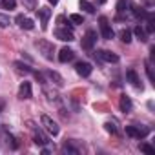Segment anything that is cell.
Listing matches in <instances>:
<instances>
[{
	"mask_svg": "<svg viewBox=\"0 0 155 155\" xmlns=\"http://www.w3.org/2000/svg\"><path fill=\"white\" fill-rule=\"evenodd\" d=\"M99 24H101V35H102V38L111 40V38H113V29H111V26H110V20H108L106 17H101V18H99Z\"/></svg>",
	"mask_w": 155,
	"mask_h": 155,
	"instance_id": "3",
	"label": "cell"
},
{
	"mask_svg": "<svg viewBox=\"0 0 155 155\" xmlns=\"http://www.w3.org/2000/svg\"><path fill=\"white\" fill-rule=\"evenodd\" d=\"M140 151L150 153V155H155V148H151L150 144H140Z\"/></svg>",
	"mask_w": 155,
	"mask_h": 155,
	"instance_id": "26",
	"label": "cell"
},
{
	"mask_svg": "<svg viewBox=\"0 0 155 155\" xmlns=\"http://www.w3.org/2000/svg\"><path fill=\"white\" fill-rule=\"evenodd\" d=\"M146 73H148V77H150V81L155 84V75H153V68H151L150 62H146Z\"/></svg>",
	"mask_w": 155,
	"mask_h": 155,
	"instance_id": "25",
	"label": "cell"
},
{
	"mask_svg": "<svg viewBox=\"0 0 155 155\" xmlns=\"http://www.w3.org/2000/svg\"><path fill=\"white\" fill-rule=\"evenodd\" d=\"M73 57H75V51L69 49V48H62L58 51V60L60 62H69V60H73Z\"/></svg>",
	"mask_w": 155,
	"mask_h": 155,
	"instance_id": "8",
	"label": "cell"
},
{
	"mask_svg": "<svg viewBox=\"0 0 155 155\" xmlns=\"http://www.w3.org/2000/svg\"><path fill=\"white\" fill-rule=\"evenodd\" d=\"M8 26H9V17L0 13V28H8Z\"/></svg>",
	"mask_w": 155,
	"mask_h": 155,
	"instance_id": "28",
	"label": "cell"
},
{
	"mask_svg": "<svg viewBox=\"0 0 155 155\" xmlns=\"http://www.w3.org/2000/svg\"><path fill=\"white\" fill-rule=\"evenodd\" d=\"M75 71L79 73L81 77H90L91 71H93V68H91L90 62H77V64H75Z\"/></svg>",
	"mask_w": 155,
	"mask_h": 155,
	"instance_id": "7",
	"label": "cell"
},
{
	"mask_svg": "<svg viewBox=\"0 0 155 155\" xmlns=\"http://www.w3.org/2000/svg\"><path fill=\"white\" fill-rule=\"evenodd\" d=\"M126 8H128V0H119L117 2V13L119 15H122L126 11Z\"/></svg>",
	"mask_w": 155,
	"mask_h": 155,
	"instance_id": "23",
	"label": "cell"
},
{
	"mask_svg": "<svg viewBox=\"0 0 155 155\" xmlns=\"http://www.w3.org/2000/svg\"><path fill=\"white\" fill-rule=\"evenodd\" d=\"M119 106H120V111H124V113H130V111H131V108H133V104H131L130 97H126V95H122V97H120Z\"/></svg>",
	"mask_w": 155,
	"mask_h": 155,
	"instance_id": "14",
	"label": "cell"
},
{
	"mask_svg": "<svg viewBox=\"0 0 155 155\" xmlns=\"http://www.w3.org/2000/svg\"><path fill=\"white\" fill-rule=\"evenodd\" d=\"M97 55H99L104 62H119V57H117L115 53L108 51V49H101V51H97Z\"/></svg>",
	"mask_w": 155,
	"mask_h": 155,
	"instance_id": "9",
	"label": "cell"
},
{
	"mask_svg": "<svg viewBox=\"0 0 155 155\" xmlns=\"http://www.w3.org/2000/svg\"><path fill=\"white\" fill-rule=\"evenodd\" d=\"M0 2H2L4 9H15L17 8V0H0Z\"/></svg>",
	"mask_w": 155,
	"mask_h": 155,
	"instance_id": "22",
	"label": "cell"
},
{
	"mask_svg": "<svg viewBox=\"0 0 155 155\" xmlns=\"http://www.w3.org/2000/svg\"><path fill=\"white\" fill-rule=\"evenodd\" d=\"M40 122H42V126L51 133V135H58V131H60V128H58V124L49 117V115H42L40 117Z\"/></svg>",
	"mask_w": 155,
	"mask_h": 155,
	"instance_id": "2",
	"label": "cell"
},
{
	"mask_svg": "<svg viewBox=\"0 0 155 155\" xmlns=\"http://www.w3.org/2000/svg\"><path fill=\"white\" fill-rule=\"evenodd\" d=\"M55 38H58V40H62V42H71V40H75L71 29H68V28H66V29H64V28L55 29Z\"/></svg>",
	"mask_w": 155,
	"mask_h": 155,
	"instance_id": "6",
	"label": "cell"
},
{
	"mask_svg": "<svg viewBox=\"0 0 155 155\" xmlns=\"http://www.w3.org/2000/svg\"><path fill=\"white\" fill-rule=\"evenodd\" d=\"M126 133L133 139H142L150 133L148 128H140V126H126Z\"/></svg>",
	"mask_w": 155,
	"mask_h": 155,
	"instance_id": "4",
	"label": "cell"
},
{
	"mask_svg": "<svg viewBox=\"0 0 155 155\" xmlns=\"http://www.w3.org/2000/svg\"><path fill=\"white\" fill-rule=\"evenodd\" d=\"M18 99H31V84L22 82L18 88Z\"/></svg>",
	"mask_w": 155,
	"mask_h": 155,
	"instance_id": "11",
	"label": "cell"
},
{
	"mask_svg": "<svg viewBox=\"0 0 155 155\" xmlns=\"http://www.w3.org/2000/svg\"><path fill=\"white\" fill-rule=\"evenodd\" d=\"M33 140H35V144H38V146H46L49 140H48V137L40 131V130H35L33 131Z\"/></svg>",
	"mask_w": 155,
	"mask_h": 155,
	"instance_id": "13",
	"label": "cell"
},
{
	"mask_svg": "<svg viewBox=\"0 0 155 155\" xmlns=\"http://www.w3.org/2000/svg\"><path fill=\"white\" fill-rule=\"evenodd\" d=\"M133 33H135V37H137V38H140L142 42H146V40H148V38H146V31H144V29H142L140 26H135Z\"/></svg>",
	"mask_w": 155,
	"mask_h": 155,
	"instance_id": "20",
	"label": "cell"
},
{
	"mask_svg": "<svg viewBox=\"0 0 155 155\" xmlns=\"http://www.w3.org/2000/svg\"><path fill=\"white\" fill-rule=\"evenodd\" d=\"M38 17H40V20H42V28H46V24H48V20H49V17H51V9H48V8H38Z\"/></svg>",
	"mask_w": 155,
	"mask_h": 155,
	"instance_id": "16",
	"label": "cell"
},
{
	"mask_svg": "<svg viewBox=\"0 0 155 155\" xmlns=\"http://www.w3.org/2000/svg\"><path fill=\"white\" fill-rule=\"evenodd\" d=\"M48 2H49V4H53V6H55V4H58V0H48Z\"/></svg>",
	"mask_w": 155,
	"mask_h": 155,
	"instance_id": "33",
	"label": "cell"
},
{
	"mask_svg": "<svg viewBox=\"0 0 155 155\" xmlns=\"http://www.w3.org/2000/svg\"><path fill=\"white\" fill-rule=\"evenodd\" d=\"M64 151H66V153H73V155H77V153H79V150H77V148H73L69 142H66V144H64Z\"/></svg>",
	"mask_w": 155,
	"mask_h": 155,
	"instance_id": "27",
	"label": "cell"
},
{
	"mask_svg": "<svg viewBox=\"0 0 155 155\" xmlns=\"http://www.w3.org/2000/svg\"><path fill=\"white\" fill-rule=\"evenodd\" d=\"M120 40H122L124 44H130V42H131V31L122 29V31H120Z\"/></svg>",
	"mask_w": 155,
	"mask_h": 155,
	"instance_id": "21",
	"label": "cell"
},
{
	"mask_svg": "<svg viewBox=\"0 0 155 155\" xmlns=\"http://www.w3.org/2000/svg\"><path fill=\"white\" fill-rule=\"evenodd\" d=\"M35 46L38 48V51L42 53V57H44V58H48V60H53L55 46H53L51 42H48V40H37V42H35Z\"/></svg>",
	"mask_w": 155,
	"mask_h": 155,
	"instance_id": "1",
	"label": "cell"
},
{
	"mask_svg": "<svg viewBox=\"0 0 155 155\" xmlns=\"http://www.w3.org/2000/svg\"><path fill=\"white\" fill-rule=\"evenodd\" d=\"M95 42H97V33H95L93 29L86 31V35H84V38H82V48H84L86 51H90V49L95 46Z\"/></svg>",
	"mask_w": 155,
	"mask_h": 155,
	"instance_id": "5",
	"label": "cell"
},
{
	"mask_svg": "<svg viewBox=\"0 0 155 155\" xmlns=\"http://www.w3.org/2000/svg\"><path fill=\"white\" fill-rule=\"evenodd\" d=\"M126 77H128V81L131 82V86H135V88H140V90H142V84H140V81H139V75H137V71H135V69H128Z\"/></svg>",
	"mask_w": 155,
	"mask_h": 155,
	"instance_id": "12",
	"label": "cell"
},
{
	"mask_svg": "<svg viewBox=\"0 0 155 155\" xmlns=\"http://www.w3.org/2000/svg\"><path fill=\"white\" fill-rule=\"evenodd\" d=\"M79 6H81V9H84L86 13H95V6H93L91 2H88V0H81Z\"/></svg>",
	"mask_w": 155,
	"mask_h": 155,
	"instance_id": "17",
	"label": "cell"
},
{
	"mask_svg": "<svg viewBox=\"0 0 155 155\" xmlns=\"http://www.w3.org/2000/svg\"><path fill=\"white\" fill-rule=\"evenodd\" d=\"M35 77H37V81H40L42 84L46 82V79H44V75H42V73H38V71H35Z\"/></svg>",
	"mask_w": 155,
	"mask_h": 155,
	"instance_id": "32",
	"label": "cell"
},
{
	"mask_svg": "<svg viewBox=\"0 0 155 155\" xmlns=\"http://www.w3.org/2000/svg\"><path fill=\"white\" fill-rule=\"evenodd\" d=\"M8 144H11V148H18V144L15 142V137H11V135L8 137Z\"/></svg>",
	"mask_w": 155,
	"mask_h": 155,
	"instance_id": "31",
	"label": "cell"
},
{
	"mask_svg": "<svg viewBox=\"0 0 155 155\" xmlns=\"http://www.w3.org/2000/svg\"><path fill=\"white\" fill-rule=\"evenodd\" d=\"M24 4H26L29 9H35V6H37V2H35V0H24Z\"/></svg>",
	"mask_w": 155,
	"mask_h": 155,
	"instance_id": "30",
	"label": "cell"
},
{
	"mask_svg": "<svg viewBox=\"0 0 155 155\" xmlns=\"http://www.w3.org/2000/svg\"><path fill=\"white\" fill-rule=\"evenodd\" d=\"M69 22H73V24H82V22H84V18H82L81 15L73 13V15H69Z\"/></svg>",
	"mask_w": 155,
	"mask_h": 155,
	"instance_id": "24",
	"label": "cell"
},
{
	"mask_svg": "<svg viewBox=\"0 0 155 155\" xmlns=\"http://www.w3.org/2000/svg\"><path fill=\"white\" fill-rule=\"evenodd\" d=\"M104 126H106V130H108V131H111V133H115V131H117V128H115V124H113V122H106Z\"/></svg>",
	"mask_w": 155,
	"mask_h": 155,
	"instance_id": "29",
	"label": "cell"
},
{
	"mask_svg": "<svg viewBox=\"0 0 155 155\" xmlns=\"http://www.w3.org/2000/svg\"><path fill=\"white\" fill-rule=\"evenodd\" d=\"M97 2H99V4H106V0H97Z\"/></svg>",
	"mask_w": 155,
	"mask_h": 155,
	"instance_id": "34",
	"label": "cell"
},
{
	"mask_svg": "<svg viewBox=\"0 0 155 155\" xmlns=\"http://www.w3.org/2000/svg\"><path fill=\"white\" fill-rule=\"evenodd\" d=\"M13 66L17 68V71H18V73H33V69H31L28 64H24V62H15Z\"/></svg>",
	"mask_w": 155,
	"mask_h": 155,
	"instance_id": "18",
	"label": "cell"
},
{
	"mask_svg": "<svg viewBox=\"0 0 155 155\" xmlns=\"http://www.w3.org/2000/svg\"><path fill=\"white\" fill-rule=\"evenodd\" d=\"M146 18H148L146 31H148V33H153V31H155V17H153V15H146Z\"/></svg>",
	"mask_w": 155,
	"mask_h": 155,
	"instance_id": "19",
	"label": "cell"
},
{
	"mask_svg": "<svg viewBox=\"0 0 155 155\" xmlns=\"http://www.w3.org/2000/svg\"><path fill=\"white\" fill-rule=\"evenodd\" d=\"M17 24H18L22 29H33V28H35L33 20L28 18V17H24V15H18V17H17Z\"/></svg>",
	"mask_w": 155,
	"mask_h": 155,
	"instance_id": "10",
	"label": "cell"
},
{
	"mask_svg": "<svg viewBox=\"0 0 155 155\" xmlns=\"http://www.w3.org/2000/svg\"><path fill=\"white\" fill-rule=\"evenodd\" d=\"M46 77H48L49 81H53L57 86H64V79H62L57 71H46Z\"/></svg>",
	"mask_w": 155,
	"mask_h": 155,
	"instance_id": "15",
	"label": "cell"
}]
</instances>
